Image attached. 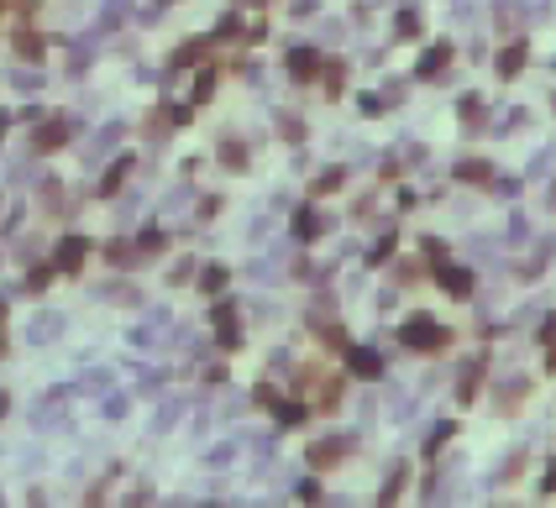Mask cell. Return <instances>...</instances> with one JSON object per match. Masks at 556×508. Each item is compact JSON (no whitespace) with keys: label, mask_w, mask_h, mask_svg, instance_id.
<instances>
[{"label":"cell","mask_w":556,"mask_h":508,"mask_svg":"<svg viewBox=\"0 0 556 508\" xmlns=\"http://www.w3.org/2000/svg\"><path fill=\"white\" fill-rule=\"evenodd\" d=\"M52 330H58V315H43V320H37V325H32V341H48Z\"/></svg>","instance_id":"obj_1"}]
</instances>
